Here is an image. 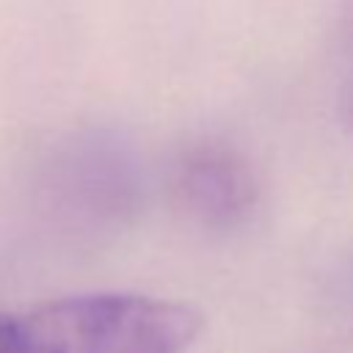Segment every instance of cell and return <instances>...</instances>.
<instances>
[{
  "label": "cell",
  "mask_w": 353,
  "mask_h": 353,
  "mask_svg": "<svg viewBox=\"0 0 353 353\" xmlns=\"http://www.w3.org/2000/svg\"><path fill=\"white\" fill-rule=\"evenodd\" d=\"M36 353H185L204 317L182 301L91 292L19 314Z\"/></svg>",
  "instance_id": "6da1fadb"
},
{
  "label": "cell",
  "mask_w": 353,
  "mask_h": 353,
  "mask_svg": "<svg viewBox=\"0 0 353 353\" xmlns=\"http://www.w3.org/2000/svg\"><path fill=\"white\" fill-rule=\"evenodd\" d=\"M176 196L204 226L229 229L254 210L256 179L237 152L207 143L182 157L176 168Z\"/></svg>",
  "instance_id": "7a4b0ae2"
},
{
  "label": "cell",
  "mask_w": 353,
  "mask_h": 353,
  "mask_svg": "<svg viewBox=\"0 0 353 353\" xmlns=\"http://www.w3.org/2000/svg\"><path fill=\"white\" fill-rule=\"evenodd\" d=\"M0 353H36L19 314H0Z\"/></svg>",
  "instance_id": "3957f363"
}]
</instances>
